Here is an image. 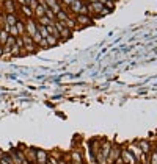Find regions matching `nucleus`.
I'll use <instances>...</instances> for the list:
<instances>
[{
	"label": "nucleus",
	"instance_id": "nucleus-29",
	"mask_svg": "<svg viewBox=\"0 0 157 164\" xmlns=\"http://www.w3.org/2000/svg\"><path fill=\"white\" fill-rule=\"evenodd\" d=\"M38 2H41V0H38Z\"/></svg>",
	"mask_w": 157,
	"mask_h": 164
},
{
	"label": "nucleus",
	"instance_id": "nucleus-8",
	"mask_svg": "<svg viewBox=\"0 0 157 164\" xmlns=\"http://www.w3.org/2000/svg\"><path fill=\"white\" fill-rule=\"evenodd\" d=\"M69 17H71V14H69L68 9H61V11H58L57 14H55V19L58 22H64V20H68Z\"/></svg>",
	"mask_w": 157,
	"mask_h": 164
},
{
	"label": "nucleus",
	"instance_id": "nucleus-14",
	"mask_svg": "<svg viewBox=\"0 0 157 164\" xmlns=\"http://www.w3.org/2000/svg\"><path fill=\"white\" fill-rule=\"evenodd\" d=\"M8 31H5V30H2L0 28V46H5L6 44V39H8Z\"/></svg>",
	"mask_w": 157,
	"mask_h": 164
},
{
	"label": "nucleus",
	"instance_id": "nucleus-21",
	"mask_svg": "<svg viewBox=\"0 0 157 164\" xmlns=\"http://www.w3.org/2000/svg\"><path fill=\"white\" fill-rule=\"evenodd\" d=\"M16 47H19L21 50H24V41H22V36H17V38H16Z\"/></svg>",
	"mask_w": 157,
	"mask_h": 164
},
{
	"label": "nucleus",
	"instance_id": "nucleus-22",
	"mask_svg": "<svg viewBox=\"0 0 157 164\" xmlns=\"http://www.w3.org/2000/svg\"><path fill=\"white\" fill-rule=\"evenodd\" d=\"M60 2L63 3V6H61V9H64V8H66V6H69L72 2H74V0H60Z\"/></svg>",
	"mask_w": 157,
	"mask_h": 164
},
{
	"label": "nucleus",
	"instance_id": "nucleus-5",
	"mask_svg": "<svg viewBox=\"0 0 157 164\" xmlns=\"http://www.w3.org/2000/svg\"><path fill=\"white\" fill-rule=\"evenodd\" d=\"M83 0H74V2L69 5V11H72L74 14H82V8H83Z\"/></svg>",
	"mask_w": 157,
	"mask_h": 164
},
{
	"label": "nucleus",
	"instance_id": "nucleus-28",
	"mask_svg": "<svg viewBox=\"0 0 157 164\" xmlns=\"http://www.w3.org/2000/svg\"><path fill=\"white\" fill-rule=\"evenodd\" d=\"M58 164H66V161H64V159H60V161H58Z\"/></svg>",
	"mask_w": 157,
	"mask_h": 164
},
{
	"label": "nucleus",
	"instance_id": "nucleus-27",
	"mask_svg": "<svg viewBox=\"0 0 157 164\" xmlns=\"http://www.w3.org/2000/svg\"><path fill=\"white\" fill-rule=\"evenodd\" d=\"M2 56H3V47L0 46V58H2Z\"/></svg>",
	"mask_w": 157,
	"mask_h": 164
},
{
	"label": "nucleus",
	"instance_id": "nucleus-4",
	"mask_svg": "<svg viewBox=\"0 0 157 164\" xmlns=\"http://www.w3.org/2000/svg\"><path fill=\"white\" fill-rule=\"evenodd\" d=\"M16 6L17 3L14 0H3V9H5V14H16Z\"/></svg>",
	"mask_w": 157,
	"mask_h": 164
},
{
	"label": "nucleus",
	"instance_id": "nucleus-2",
	"mask_svg": "<svg viewBox=\"0 0 157 164\" xmlns=\"http://www.w3.org/2000/svg\"><path fill=\"white\" fill-rule=\"evenodd\" d=\"M74 19H75V24H77L78 28L93 24V19L90 17V14H77V16H74Z\"/></svg>",
	"mask_w": 157,
	"mask_h": 164
},
{
	"label": "nucleus",
	"instance_id": "nucleus-17",
	"mask_svg": "<svg viewBox=\"0 0 157 164\" xmlns=\"http://www.w3.org/2000/svg\"><path fill=\"white\" fill-rule=\"evenodd\" d=\"M72 159H74V164H82V155H80V152H72Z\"/></svg>",
	"mask_w": 157,
	"mask_h": 164
},
{
	"label": "nucleus",
	"instance_id": "nucleus-3",
	"mask_svg": "<svg viewBox=\"0 0 157 164\" xmlns=\"http://www.w3.org/2000/svg\"><path fill=\"white\" fill-rule=\"evenodd\" d=\"M36 33H38V30H36V20L35 19H27V20H25V35L32 38Z\"/></svg>",
	"mask_w": 157,
	"mask_h": 164
},
{
	"label": "nucleus",
	"instance_id": "nucleus-1",
	"mask_svg": "<svg viewBox=\"0 0 157 164\" xmlns=\"http://www.w3.org/2000/svg\"><path fill=\"white\" fill-rule=\"evenodd\" d=\"M22 41H24V50L27 52V53H35L38 50V46L33 42V39L27 35H24L22 36Z\"/></svg>",
	"mask_w": 157,
	"mask_h": 164
},
{
	"label": "nucleus",
	"instance_id": "nucleus-19",
	"mask_svg": "<svg viewBox=\"0 0 157 164\" xmlns=\"http://www.w3.org/2000/svg\"><path fill=\"white\" fill-rule=\"evenodd\" d=\"M13 46H16V38H13V36H8V39H6V44L3 46V47H13Z\"/></svg>",
	"mask_w": 157,
	"mask_h": 164
},
{
	"label": "nucleus",
	"instance_id": "nucleus-24",
	"mask_svg": "<svg viewBox=\"0 0 157 164\" xmlns=\"http://www.w3.org/2000/svg\"><path fill=\"white\" fill-rule=\"evenodd\" d=\"M38 47H43V49H47V47H49V46H47V41H46V39H43L41 42H39V46H38Z\"/></svg>",
	"mask_w": 157,
	"mask_h": 164
},
{
	"label": "nucleus",
	"instance_id": "nucleus-7",
	"mask_svg": "<svg viewBox=\"0 0 157 164\" xmlns=\"http://www.w3.org/2000/svg\"><path fill=\"white\" fill-rule=\"evenodd\" d=\"M47 152H44V150H36V162L38 164H46L47 162Z\"/></svg>",
	"mask_w": 157,
	"mask_h": 164
},
{
	"label": "nucleus",
	"instance_id": "nucleus-9",
	"mask_svg": "<svg viewBox=\"0 0 157 164\" xmlns=\"http://www.w3.org/2000/svg\"><path fill=\"white\" fill-rule=\"evenodd\" d=\"M19 6H21V13H22V16H24L25 19H33V17H35L33 11H32L27 5H19Z\"/></svg>",
	"mask_w": 157,
	"mask_h": 164
},
{
	"label": "nucleus",
	"instance_id": "nucleus-11",
	"mask_svg": "<svg viewBox=\"0 0 157 164\" xmlns=\"http://www.w3.org/2000/svg\"><path fill=\"white\" fill-rule=\"evenodd\" d=\"M63 24H64V27H66V28H69L71 31H72V30H75V28H78L77 24H75V19H74V17H69L68 20H64Z\"/></svg>",
	"mask_w": 157,
	"mask_h": 164
},
{
	"label": "nucleus",
	"instance_id": "nucleus-10",
	"mask_svg": "<svg viewBox=\"0 0 157 164\" xmlns=\"http://www.w3.org/2000/svg\"><path fill=\"white\" fill-rule=\"evenodd\" d=\"M17 14H5V24L6 25H10V27H13V25H16V22H17Z\"/></svg>",
	"mask_w": 157,
	"mask_h": 164
},
{
	"label": "nucleus",
	"instance_id": "nucleus-12",
	"mask_svg": "<svg viewBox=\"0 0 157 164\" xmlns=\"http://www.w3.org/2000/svg\"><path fill=\"white\" fill-rule=\"evenodd\" d=\"M140 152L145 153V155L149 153V152H151V144H149L148 141H141V142H140Z\"/></svg>",
	"mask_w": 157,
	"mask_h": 164
},
{
	"label": "nucleus",
	"instance_id": "nucleus-26",
	"mask_svg": "<svg viewBox=\"0 0 157 164\" xmlns=\"http://www.w3.org/2000/svg\"><path fill=\"white\" fill-rule=\"evenodd\" d=\"M115 164H124V162H123V159H121V158H118V159L115 161Z\"/></svg>",
	"mask_w": 157,
	"mask_h": 164
},
{
	"label": "nucleus",
	"instance_id": "nucleus-18",
	"mask_svg": "<svg viewBox=\"0 0 157 164\" xmlns=\"http://www.w3.org/2000/svg\"><path fill=\"white\" fill-rule=\"evenodd\" d=\"M102 5L105 6L109 11H112V9L115 8V2H113V0H104V2H102Z\"/></svg>",
	"mask_w": 157,
	"mask_h": 164
},
{
	"label": "nucleus",
	"instance_id": "nucleus-16",
	"mask_svg": "<svg viewBox=\"0 0 157 164\" xmlns=\"http://www.w3.org/2000/svg\"><path fill=\"white\" fill-rule=\"evenodd\" d=\"M46 41H47V46H49V47H54V46H57V44L60 42V41H58L57 38H54V36H50V35H49V36L46 38Z\"/></svg>",
	"mask_w": 157,
	"mask_h": 164
},
{
	"label": "nucleus",
	"instance_id": "nucleus-13",
	"mask_svg": "<svg viewBox=\"0 0 157 164\" xmlns=\"http://www.w3.org/2000/svg\"><path fill=\"white\" fill-rule=\"evenodd\" d=\"M36 24H39V25H43V27H47V25H50V24H54L50 19H47L46 16H43V17H39V19H36Z\"/></svg>",
	"mask_w": 157,
	"mask_h": 164
},
{
	"label": "nucleus",
	"instance_id": "nucleus-6",
	"mask_svg": "<svg viewBox=\"0 0 157 164\" xmlns=\"http://www.w3.org/2000/svg\"><path fill=\"white\" fill-rule=\"evenodd\" d=\"M120 158L123 159V162H124V164H135V158H134V155L130 153L129 150H123Z\"/></svg>",
	"mask_w": 157,
	"mask_h": 164
},
{
	"label": "nucleus",
	"instance_id": "nucleus-20",
	"mask_svg": "<svg viewBox=\"0 0 157 164\" xmlns=\"http://www.w3.org/2000/svg\"><path fill=\"white\" fill-rule=\"evenodd\" d=\"M32 39H33V42H35L36 46H39V42L43 41V38H41V35H39V33H36L35 36H32Z\"/></svg>",
	"mask_w": 157,
	"mask_h": 164
},
{
	"label": "nucleus",
	"instance_id": "nucleus-15",
	"mask_svg": "<svg viewBox=\"0 0 157 164\" xmlns=\"http://www.w3.org/2000/svg\"><path fill=\"white\" fill-rule=\"evenodd\" d=\"M71 33H72V31H71L69 28H66V27H64V28L60 31V39L63 41V39H68V38H71Z\"/></svg>",
	"mask_w": 157,
	"mask_h": 164
},
{
	"label": "nucleus",
	"instance_id": "nucleus-23",
	"mask_svg": "<svg viewBox=\"0 0 157 164\" xmlns=\"http://www.w3.org/2000/svg\"><path fill=\"white\" fill-rule=\"evenodd\" d=\"M151 164H157V152L151 153Z\"/></svg>",
	"mask_w": 157,
	"mask_h": 164
},
{
	"label": "nucleus",
	"instance_id": "nucleus-25",
	"mask_svg": "<svg viewBox=\"0 0 157 164\" xmlns=\"http://www.w3.org/2000/svg\"><path fill=\"white\" fill-rule=\"evenodd\" d=\"M14 2H16L17 5H25V2H24V0H14Z\"/></svg>",
	"mask_w": 157,
	"mask_h": 164
}]
</instances>
